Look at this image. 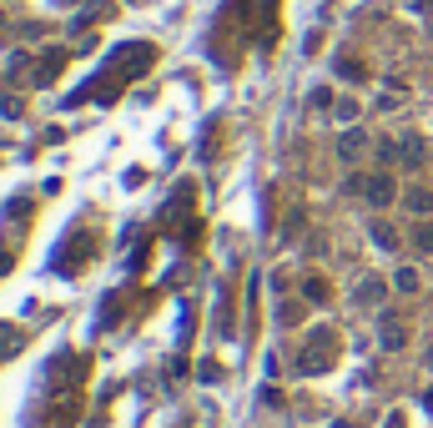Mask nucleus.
<instances>
[{
	"instance_id": "f257e3e1",
	"label": "nucleus",
	"mask_w": 433,
	"mask_h": 428,
	"mask_svg": "<svg viewBox=\"0 0 433 428\" xmlns=\"http://www.w3.org/2000/svg\"><path fill=\"white\" fill-rule=\"evenodd\" d=\"M368 202H378V207L393 202V182H388V177H373V182H368Z\"/></svg>"
},
{
	"instance_id": "f03ea898",
	"label": "nucleus",
	"mask_w": 433,
	"mask_h": 428,
	"mask_svg": "<svg viewBox=\"0 0 433 428\" xmlns=\"http://www.w3.org/2000/svg\"><path fill=\"white\" fill-rule=\"evenodd\" d=\"M393 287H398V292H418V273H413V267H398Z\"/></svg>"
},
{
	"instance_id": "7ed1b4c3",
	"label": "nucleus",
	"mask_w": 433,
	"mask_h": 428,
	"mask_svg": "<svg viewBox=\"0 0 433 428\" xmlns=\"http://www.w3.org/2000/svg\"><path fill=\"white\" fill-rule=\"evenodd\" d=\"M413 247H423V252H433V227H413Z\"/></svg>"
},
{
	"instance_id": "20e7f679",
	"label": "nucleus",
	"mask_w": 433,
	"mask_h": 428,
	"mask_svg": "<svg viewBox=\"0 0 433 428\" xmlns=\"http://www.w3.org/2000/svg\"><path fill=\"white\" fill-rule=\"evenodd\" d=\"M408 207H413V212H428L433 197H428V192H408Z\"/></svg>"
}]
</instances>
